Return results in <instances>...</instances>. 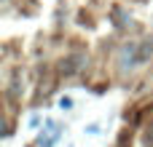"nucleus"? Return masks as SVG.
Instances as JSON below:
<instances>
[{
	"instance_id": "1",
	"label": "nucleus",
	"mask_w": 153,
	"mask_h": 147,
	"mask_svg": "<svg viewBox=\"0 0 153 147\" xmlns=\"http://www.w3.org/2000/svg\"><path fill=\"white\" fill-rule=\"evenodd\" d=\"M143 62V54H140V46H134V43H126L121 51H118V67L121 70H132L134 64H140Z\"/></svg>"
},
{
	"instance_id": "2",
	"label": "nucleus",
	"mask_w": 153,
	"mask_h": 147,
	"mask_svg": "<svg viewBox=\"0 0 153 147\" xmlns=\"http://www.w3.org/2000/svg\"><path fill=\"white\" fill-rule=\"evenodd\" d=\"M86 64V56L83 54H73V56H67V59H62V64H59V70L65 72V75H73V72H78L81 67Z\"/></svg>"
},
{
	"instance_id": "3",
	"label": "nucleus",
	"mask_w": 153,
	"mask_h": 147,
	"mask_svg": "<svg viewBox=\"0 0 153 147\" xmlns=\"http://www.w3.org/2000/svg\"><path fill=\"white\" fill-rule=\"evenodd\" d=\"M19 94H22V72L16 70V72L11 75V86H8V96H11V99H19Z\"/></svg>"
},
{
	"instance_id": "4",
	"label": "nucleus",
	"mask_w": 153,
	"mask_h": 147,
	"mask_svg": "<svg viewBox=\"0 0 153 147\" xmlns=\"http://www.w3.org/2000/svg\"><path fill=\"white\" fill-rule=\"evenodd\" d=\"M59 107H62V110H70V107H73V102H70V99H62V102H59Z\"/></svg>"
}]
</instances>
